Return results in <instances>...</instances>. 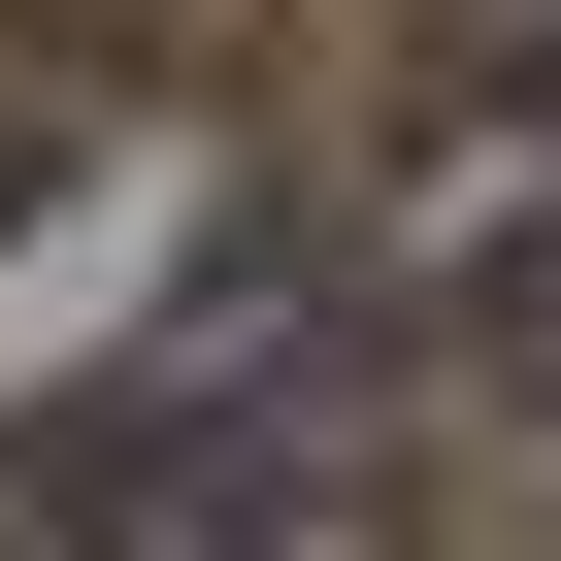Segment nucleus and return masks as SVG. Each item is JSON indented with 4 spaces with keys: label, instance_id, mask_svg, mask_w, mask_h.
<instances>
[{
    "label": "nucleus",
    "instance_id": "obj_1",
    "mask_svg": "<svg viewBox=\"0 0 561 561\" xmlns=\"http://www.w3.org/2000/svg\"><path fill=\"white\" fill-rule=\"evenodd\" d=\"M0 561H397V462H364V331L331 264H198V331L0 462Z\"/></svg>",
    "mask_w": 561,
    "mask_h": 561
},
{
    "label": "nucleus",
    "instance_id": "obj_2",
    "mask_svg": "<svg viewBox=\"0 0 561 561\" xmlns=\"http://www.w3.org/2000/svg\"><path fill=\"white\" fill-rule=\"evenodd\" d=\"M430 331H462V364L561 430V133H528V165H462V231H430Z\"/></svg>",
    "mask_w": 561,
    "mask_h": 561
}]
</instances>
